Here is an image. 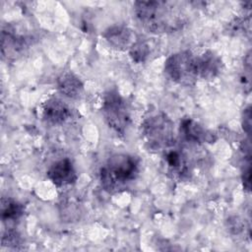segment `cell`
<instances>
[{"label":"cell","instance_id":"8","mask_svg":"<svg viewBox=\"0 0 252 252\" xmlns=\"http://www.w3.org/2000/svg\"><path fill=\"white\" fill-rule=\"evenodd\" d=\"M48 179L57 187H64L76 182L78 175L70 158L55 161L47 170Z\"/></svg>","mask_w":252,"mask_h":252},{"label":"cell","instance_id":"14","mask_svg":"<svg viewBox=\"0 0 252 252\" xmlns=\"http://www.w3.org/2000/svg\"><path fill=\"white\" fill-rule=\"evenodd\" d=\"M24 215V206L13 199L2 198L1 216L3 222L16 221Z\"/></svg>","mask_w":252,"mask_h":252},{"label":"cell","instance_id":"10","mask_svg":"<svg viewBox=\"0 0 252 252\" xmlns=\"http://www.w3.org/2000/svg\"><path fill=\"white\" fill-rule=\"evenodd\" d=\"M199 79L213 80L219 76L222 68L220 57L212 50H206L197 55Z\"/></svg>","mask_w":252,"mask_h":252},{"label":"cell","instance_id":"3","mask_svg":"<svg viewBox=\"0 0 252 252\" xmlns=\"http://www.w3.org/2000/svg\"><path fill=\"white\" fill-rule=\"evenodd\" d=\"M141 129L150 150H167L174 145V124L163 112H158L146 118Z\"/></svg>","mask_w":252,"mask_h":252},{"label":"cell","instance_id":"11","mask_svg":"<svg viewBox=\"0 0 252 252\" xmlns=\"http://www.w3.org/2000/svg\"><path fill=\"white\" fill-rule=\"evenodd\" d=\"M1 38L2 55L7 59L16 58L28 46V39L25 36L16 33L13 28L7 27L6 30L3 29Z\"/></svg>","mask_w":252,"mask_h":252},{"label":"cell","instance_id":"17","mask_svg":"<svg viewBox=\"0 0 252 252\" xmlns=\"http://www.w3.org/2000/svg\"><path fill=\"white\" fill-rule=\"evenodd\" d=\"M242 127L247 135L251 133V108L248 106L244 109L243 117H242Z\"/></svg>","mask_w":252,"mask_h":252},{"label":"cell","instance_id":"13","mask_svg":"<svg viewBox=\"0 0 252 252\" xmlns=\"http://www.w3.org/2000/svg\"><path fill=\"white\" fill-rule=\"evenodd\" d=\"M58 91L65 96L73 99L80 98L84 94V84L74 73L65 71L56 81Z\"/></svg>","mask_w":252,"mask_h":252},{"label":"cell","instance_id":"2","mask_svg":"<svg viewBox=\"0 0 252 252\" xmlns=\"http://www.w3.org/2000/svg\"><path fill=\"white\" fill-rule=\"evenodd\" d=\"M140 170V159L130 154L112 155L99 170L100 183L109 193L119 192L136 179Z\"/></svg>","mask_w":252,"mask_h":252},{"label":"cell","instance_id":"5","mask_svg":"<svg viewBox=\"0 0 252 252\" xmlns=\"http://www.w3.org/2000/svg\"><path fill=\"white\" fill-rule=\"evenodd\" d=\"M102 115L109 128L123 136L130 123V113L125 99L116 90L106 92L102 99Z\"/></svg>","mask_w":252,"mask_h":252},{"label":"cell","instance_id":"15","mask_svg":"<svg viewBox=\"0 0 252 252\" xmlns=\"http://www.w3.org/2000/svg\"><path fill=\"white\" fill-rule=\"evenodd\" d=\"M129 54L134 62L142 63L148 58L150 54V46L145 41L136 40L130 47Z\"/></svg>","mask_w":252,"mask_h":252},{"label":"cell","instance_id":"1","mask_svg":"<svg viewBox=\"0 0 252 252\" xmlns=\"http://www.w3.org/2000/svg\"><path fill=\"white\" fill-rule=\"evenodd\" d=\"M135 15L143 28L152 33H167L180 30L186 23L181 8L168 1H137Z\"/></svg>","mask_w":252,"mask_h":252},{"label":"cell","instance_id":"18","mask_svg":"<svg viewBox=\"0 0 252 252\" xmlns=\"http://www.w3.org/2000/svg\"><path fill=\"white\" fill-rule=\"evenodd\" d=\"M250 179H251V166H250V162H248L246 167H244V170L242 172L243 187L246 191H250V185H251Z\"/></svg>","mask_w":252,"mask_h":252},{"label":"cell","instance_id":"12","mask_svg":"<svg viewBox=\"0 0 252 252\" xmlns=\"http://www.w3.org/2000/svg\"><path fill=\"white\" fill-rule=\"evenodd\" d=\"M102 36L106 41L117 49H130L136 41L133 32L124 26H112L104 31Z\"/></svg>","mask_w":252,"mask_h":252},{"label":"cell","instance_id":"16","mask_svg":"<svg viewBox=\"0 0 252 252\" xmlns=\"http://www.w3.org/2000/svg\"><path fill=\"white\" fill-rule=\"evenodd\" d=\"M21 244V236L14 229H7L2 236V245L7 247H17Z\"/></svg>","mask_w":252,"mask_h":252},{"label":"cell","instance_id":"4","mask_svg":"<svg viewBox=\"0 0 252 252\" xmlns=\"http://www.w3.org/2000/svg\"><path fill=\"white\" fill-rule=\"evenodd\" d=\"M164 72L171 81L179 85H194L199 79L197 55L191 50L171 54L164 62Z\"/></svg>","mask_w":252,"mask_h":252},{"label":"cell","instance_id":"6","mask_svg":"<svg viewBox=\"0 0 252 252\" xmlns=\"http://www.w3.org/2000/svg\"><path fill=\"white\" fill-rule=\"evenodd\" d=\"M172 148V147H171ZM167 149L163 158L167 175L176 181H185L190 177L191 166L188 156L179 149Z\"/></svg>","mask_w":252,"mask_h":252},{"label":"cell","instance_id":"9","mask_svg":"<svg viewBox=\"0 0 252 252\" xmlns=\"http://www.w3.org/2000/svg\"><path fill=\"white\" fill-rule=\"evenodd\" d=\"M69 105L60 98L50 97L45 100L41 106L42 119L51 125H60L71 117Z\"/></svg>","mask_w":252,"mask_h":252},{"label":"cell","instance_id":"7","mask_svg":"<svg viewBox=\"0 0 252 252\" xmlns=\"http://www.w3.org/2000/svg\"><path fill=\"white\" fill-rule=\"evenodd\" d=\"M179 131L183 139L189 143L203 144V143H215L217 136L212 131L203 127L199 122L187 117L180 121Z\"/></svg>","mask_w":252,"mask_h":252}]
</instances>
